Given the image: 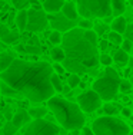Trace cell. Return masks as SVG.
Returning <instances> with one entry per match:
<instances>
[{
  "mask_svg": "<svg viewBox=\"0 0 133 135\" xmlns=\"http://www.w3.org/2000/svg\"><path fill=\"white\" fill-rule=\"evenodd\" d=\"M12 3H13V6H14L16 9L22 10V9H24L27 4H29L30 0H12Z\"/></svg>",
  "mask_w": 133,
  "mask_h": 135,
  "instance_id": "836d02e7",
  "label": "cell"
},
{
  "mask_svg": "<svg viewBox=\"0 0 133 135\" xmlns=\"http://www.w3.org/2000/svg\"><path fill=\"white\" fill-rule=\"evenodd\" d=\"M103 30H104V26H96V32H94V33H96V35H102Z\"/></svg>",
  "mask_w": 133,
  "mask_h": 135,
  "instance_id": "ab89813d",
  "label": "cell"
},
{
  "mask_svg": "<svg viewBox=\"0 0 133 135\" xmlns=\"http://www.w3.org/2000/svg\"><path fill=\"white\" fill-rule=\"evenodd\" d=\"M107 36H109V43H113V45H120L122 43V35L116 33V32H110V33H107Z\"/></svg>",
  "mask_w": 133,
  "mask_h": 135,
  "instance_id": "f546056e",
  "label": "cell"
},
{
  "mask_svg": "<svg viewBox=\"0 0 133 135\" xmlns=\"http://www.w3.org/2000/svg\"><path fill=\"white\" fill-rule=\"evenodd\" d=\"M52 73L53 68L47 62L14 59L7 69L0 73V79L30 102L40 104L55 95L50 85Z\"/></svg>",
  "mask_w": 133,
  "mask_h": 135,
  "instance_id": "6da1fadb",
  "label": "cell"
},
{
  "mask_svg": "<svg viewBox=\"0 0 133 135\" xmlns=\"http://www.w3.org/2000/svg\"><path fill=\"white\" fill-rule=\"evenodd\" d=\"M60 12H62V15L65 16V17L70 19V20H76V19H77V16H79V15H77V10H76L75 3H72V2L63 3Z\"/></svg>",
  "mask_w": 133,
  "mask_h": 135,
  "instance_id": "5bb4252c",
  "label": "cell"
},
{
  "mask_svg": "<svg viewBox=\"0 0 133 135\" xmlns=\"http://www.w3.org/2000/svg\"><path fill=\"white\" fill-rule=\"evenodd\" d=\"M79 27L84 29V30H92V29L94 27V25H93V22H92L90 19H83V20L79 22Z\"/></svg>",
  "mask_w": 133,
  "mask_h": 135,
  "instance_id": "4dcf8cb0",
  "label": "cell"
},
{
  "mask_svg": "<svg viewBox=\"0 0 133 135\" xmlns=\"http://www.w3.org/2000/svg\"><path fill=\"white\" fill-rule=\"evenodd\" d=\"M0 94H3V95H6V96H17V95H19L13 88L7 86L4 82L0 83Z\"/></svg>",
  "mask_w": 133,
  "mask_h": 135,
  "instance_id": "d4e9b609",
  "label": "cell"
},
{
  "mask_svg": "<svg viewBox=\"0 0 133 135\" xmlns=\"http://www.w3.org/2000/svg\"><path fill=\"white\" fill-rule=\"evenodd\" d=\"M119 91L122 92V94H125V95L130 94V92H132V83H130V81H127V79L120 81V83H119Z\"/></svg>",
  "mask_w": 133,
  "mask_h": 135,
  "instance_id": "cb8c5ba5",
  "label": "cell"
},
{
  "mask_svg": "<svg viewBox=\"0 0 133 135\" xmlns=\"http://www.w3.org/2000/svg\"><path fill=\"white\" fill-rule=\"evenodd\" d=\"M49 42L52 45H60V42H62V33L57 30H52L49 33Z\"/></svg>",
  "mask_w": 133,
  "mask_h": 135,
  "instance_id": "4316f807",
  "label": "cell"
},
{
  "mask_svg": "<svg viewBox=\"0 0 133 135\" xmlns=\"http://www.w3.org/2000/svg\"><path fill=\"white\" fill-rule=\"evenodd\" d=\"M127 135H132V132H129V134H127Z\"/></svg>",
  "mask_w": 133,
  "mask_h": 135,
  "instance_id": "7bdbcfd3",
  "label": "cell"
},
{
  "mask_svg": "<svg viewBox=\"0 0 133 135\" xmlns=\"http://www.w3.org/2000/svg\"><path fill=\"white\" fill-rule=\"evenodd\" d=\"M10 122L19 129V128H22L24 124H29L30 122V115L27 114V111H24V109H19V111H16V114L13 117H12Z\"/></svg>",
  "mask_w": 133,
  "mask_h": 135,
  "instance_id": "7c38bea8",
  "label": "cell"
},
{
  "mask_svg": "<svg viewBox=\"0 0 133 135\" xmlns=\"http://www.w3.org/2000/svg\"><path fill=\"white\" fill-rule=\"evenodd\" d=\"M119 83L120 76L116 72L115 68L106 66L103 75L99 76L93 83H92V91H94L102 101H112L116 98L119 92Z\"/></svg>",
  "mask_w": 133,
  "mask_h": 135,
  "instance_id": "277c9868",
  "label": "cell"
},
{
  "mask_svg": "<svg viewBox=\"0 0 133 135\" xmlns=\"http://www.w3.org/2000/svg\"><path fill=\"white\" fill-rule=\"evenodd\" d=\"M122 115H123V117H126V118H129L132 115V111L129 108H123L122 109Z\"/></svg>",
  "mask_w": 133,
  "mask_h": 135,
  "instance_id": "74e56055",
  "label": "cell"
},
{
  "mask_svg": "<svg viewBox=\"0 0 133 135\" xmlns=\"http://www.w3.org/2000/svg\"><path fill=\"white\" fill-rule=\"evenodd\" d=\"M53 72H56V75H63V73H65V66L62 65V63H59V62H55L53 63Z\"/></svg>",
  "mask_w": 133,
  "mask_h": 135,
  "instance_id": "e575fe53",
  "label": "cell"
},
{
  "mask_svg": "<svg viewBox=\"0 0 133 135\" xmlns=\"http://www.w3.org/2000/svg\"><path fill=\"white\" fill-rule=\"evenodd\" d=\"M17 50L20 52H26V53H34V55H39L42 53V49H40L37 45H24V46H17Z\"/></svg>",
  "mask_w": 133,
  "mask_h": 135,
  "instance_id": "44dd1931",
  "label": "cell"
},
{
  "mask_svg": "<svg viewBox=\"0 0 133 135\" xmlns=\"http://www.w3.org/2000/svg\"><path fill=\"white\" fill-rule=\"evenodd\" d=\"M97 47H99V49H102V50H106L107 47H109V40H106V39L100 40L99 45H97Z\"/></svg>",
  "mask_w": 133,
  "mask_h": 135,
  "instance_id": "8d00e7d4",
  "label": "cell"
},
{
  "mask_svg": "<svg viewBox=\"0 0 133 135\" xmlns=\"http://www.w3.org/2000/svg\"><path fill=\"white\" fill-rule=\"evenodd\" d=\"M16 132H17V128H16L10 121H7L3 125V135H14Z\"/></svg>",
  "mask_w": 133,
  "mask_h": 135,
  "instance_id": "83f0119b",
  "label": "cell"
},
{
  "mask_svg": "<svg viewBox=\"0 0 133 135\" xmlns=\"http://www.w3.org/2000/svg\"><path fill=\"white\" fill-rule=\"evenodd\" d=\"M77 107L82 112H94L96 109L102 107V99L94 91H86L77 96Z\"/></svg>",
  "mask_w": 133,
  "mask_h": 135,
  "instance_id": "9c48e42d",
  "label": "cell"
},
{
  "mask_svg": "<svg viewBox=\"0 0 133 135\" xmlns=\"http://www.w3.org/2000/svg\"><path fill=\"white\" fill-rule=\"evenodd\" d=\"M122 50H125L126 53H130L132 52V49H133V42L132 40H129V39H125V40H122Z\"/></svg>",
  "mask_w": 133,
  "mask_h": 135,
  "instance_id": "d6a6232c",
  "label": "cell"
},
{
  "mask_svg": "<svg viewBox=\"0 0 133 135\" xmlns=\"http://www.w3.org/2000/svg\"><path fill=\"white\" fill-rule=\"evenodd\" d=\"M16 59L13 52H9V50H4V52L0 53V73L3 70H6L9 66L12 65V62Z\"/></svg>",
  "mask_w": 133,
  "mask_h": 135,
  "instance_id": "9a60e30c",
  "label": "cell"
},
{
  "mask_svg": "<svg viewBox=\"0 0 133 135\" xmlns=\"http://www.w3.org/2000/svg\"><path fill=\"white\" fill-rule=\"evenodd\" d=\"M129 59H130V56H129V53H126L125 50H122V49L116 50V52H115V55H113V57H112V60H115V62L118 63V65H120V66H125V65H127Z\"/></svg>",
  "mask_w": 133,
  "mask_h": 135,
  "instance_id": "d6986e66",
  "label": "cell"
},
{
  "mask_svg": "<svg viewBox=\"0 0 133 135\" xmlns=\"http://www.w3.org/2000/svg\"><path fill=\"white\" fill-rule=\"evenodd\" d=\"M59 132L60 128L57 125L46 121L44 118H40V119H33L29 122L23 135H59Z\"/></svg>",
  "mask_w": 133,
  "mask_h": 135,
  "instance_id": "52a82bcc",
  "label": "cell"
},
{
  "mask_svg": "<svg viewBox=\"0 0 133 135\" xmlns=\"http://www.w3.org/2000/svg\"><path fill=\"white\" fill-rule=\"evenodd\" d=\"M90 129L94 135H127L129 132H132L130 127L125 121L109 115L94 119Z\"/></svg>",
  "mask_w": 133,
  "mask_h": 135,
  "instance_id": "5b68a950",
  "label": "cell"
},
{
  "mask_svg": "<svg viewBox=\"0 0 133 135\" xmlns=\"http://www.w3.org/2000/svg\"><path fill=\"white\" fill-rule=\"evenodd\" d=\"M47 109L53 112L57 122L67 131L82 129L84 127V114L80 111L77 104L70 102L62 96H55L47 99Z\"/></svg>",
  "mask_w": 133,
  "mask_h": 135,
  "instance_id": "3957f363",
  "label": "cell"
},
{
  "mask_svg": "<svg viewBox=\"0 0 133 135\" xmlns=\"http://www.w3.org/2000/svg\"><path fill=\"white\" fill-rule=\"evenodd\" d=\"M126 26H127V20H126V17L118 16V17H115V20L112 22V32H116V33H119V35L123 36Z\"/></svg>",
  "mask_w": 133,
  "mask_h": 135,
  "instance_id": "e0dca14e",
  "label": "cell"
},
{
  "mask_svg": "<svg viewBox=\"0 0 133 135\" xmlns=\"http://www.w3.org/2000/svg\"><path fill=\"white\" fill-rule=\"evenodd\" d=\"M62 92H65V94H69V92H70V88H69L67 85L63 86V88H62Z\"/></svg>",
  "mask_w": 133,
  "mask_h": 135,
  "instance_id": "60d3db41",
  "label": "cell"
},
{
  "mask_svg": "<svg viewBox=\"0 0 133 135\" xmlns=\"http://www.w3.org/2000/svg\"><path fill=\"white\" fill-rule=\"evenodd\" d=\"M99 62L102 63L103 66H112V56H109V55H106V53H103V55H100L99 56Z\"/></svg>",
  "mask_w": 133,
  "mask_h": 135,
  "instance_id": "1f68e13d",
  "label": "cell"
},
{
  "mask_svg": "<svg viewBox=\"0 0 133 135\" xmlns=\"http://www.w3.org/2000/svg\"><path fill=\"white\" fill-rule=\"evenodd\" d=\"M50 56H52V59L55 60V62H59L62 63L63 59H65V52H63L62 47H53L52 50H50Z\"/></svg>",
  "mask_w": 133,
  "mask_h": 135,
  "instance_id": "7402d4cb",
  "label": "cell"
},
{
  "mask_svg": "<svg viewBox=\"0 0 133 135\" xmlns=\"http://www.w3.org/2000/svg\"><path fill=\"white\" fill-rule=\"evenodd\" d=\"M76 10L83 19H104L110 10V0H76Z\"/></svg>",
  "mask_w": 133,
  "mask_h": 135,
  "instance_id": "8992f818",
  "label": "cell"
},
{
  "mask_svg": "<svg viewBox=\"0 0 133 135\" xmlns=\"http://www.w3.org/2000/svg\"><path fill=\"white\" fill-rule=\"evenodd\" d=\"M79 85H80V76L76 75V73H72L67 78V86L70 89H75L76 86H79Z\"/></svg>",
  "mask_w": 133,
  "mask_h": 135,
  "instance_id": "484cf974",
  "label": "cell"
},
{
  "mask_svg": "<svg viewBox=\"0 0 133 135\" xmlns=\"http://www.w3.org/2000/svg\"><path fill=\"white\" fill-rule=\"evenodd\" d=\"M110 10L113 16H123L126 10V2L125 0H110Z\"/></svg>",
  "mask_w": 133,
  "mask_h": 135,
  "instance_id": "2e32d148",
  "label": "cell"
},
{
  "mask_svg": "<svg viewBox=\"0 0 133 135\" xmlns=\"http://www.w3.org/2000/svg\"><path fill=\"white\" fill-rule=\"evenodd\" d=\"M49 25L47 22L46 12L42 10L40 7H31L27 10V23L24 30L29 32H42Z\"/></svg>",
  "mask_w": 133,
  "mask_h": 135,
  "instance_id": "ba28073f",
  "label": "cell"
},
{
  "mask_svg": "<svg viewBox=\"0 0 133 135\" xmlns=\"http://www.w3.org/2000/svg\"><path fill=\"white\" fill-rule=\"evenodd\" d=\"M103 112L109 117H115V114H118V108L115 105H112L110 102H107V104L103 105Z\"/></svg>",
  "mask_w": 133,
  "mask_h": 135,
  "instance_id": "f1b7e54d",
  "label": "cell"
},
{
  "mask_svg": "<svg viewBox=\"0 0 133 135\" xmlns=\"http://www.w3.org/2000/svg\"><path fill=\"white\" fill-rule=\"evenodd\" d=\"M63 66L66 70L76 75L94 73L99 65V47L97 35L94 30H84L80 27H73L62 36Z\"/></svg>",
  "mask_w": 133,
  "mask_h": 135,
  "instance_id": "7a4b0ae2",
  "label": "cell"
},
{
  "mask_svg": "<svg viewBox=\"0 0 133 135\" xmlns=\"http://www.w3.org/2000/svg\"><path fill=\"white\" fill-rule=\"evenodd\" d=\"M2 125H3V124H2V121H0V128H2Z\"/></svg>",
  "mask_w": 133,
  "mask_h": 135,
  "instance_id": "b9f144b4",
  "label": "cell"
},
{
  "mask_svg": "<svg viewBox=\"0 0 133 135\" xmlns=\"http://www.w3.org/2000/svg\"><path fill=\"white\" fill-rule=\"evenodd\" d=\"M26 23H27V10L22 9V10H19L17 16H16V26H17L19 32H23L26 29Z\"/></svg>",
  "mask_w": 133,
  "mask_h": 135,
  "instance_id": "ac0fdd59",
  "label": "cell"
},
{
  "mask_svg": "<svg viewBox=\"0 0 133 135\" xmlns=\"http://www.w3.org/2000/svg\"><path fill=\"white\" fill-rule=\"evenodd\" d=\"M49 109L47 108H42V107H36V108H30L27 111V114L30 115V118H34V119H40V118H44Z\"/></svg>",
  "mask_w": 133,
  "mask_h": 135,
  "instance_id": "ffe728a7",
  "label": "cell"
},
{
  "mask_svg": "<svg viewBox=\"0 0 133 135\" xmlns=\"http://www.w3.org/2000/svg\"><path fill=\"white\" fill-rule=\"evenodd\" d=\"M50 85H52V88H53V91H55V92H62L63 83H62V81H60L59 75L52 73V76H50Z\"/></svg>",
  "mask_w": 133,
  "mask_h": 135,
  "instance_id": "603a6c76",
  "label": "cell"
},
{
  "mask_svg": "<svg viewBox=\"0 0 133 135\" xmlns=\"http://www.w3.org/2000/svg\"><path fill=\"white\" fill-rule=\"evenodd\" d=\"M82 132H83V135H94L93 131H92L90 128H87V127H83V128H82Z\"/></svg>",
  "mask_w": 133,
  "mask_h": 135,
  "instance_id": "f35d334b",
  "label": "cell"
},
{
  "mask_svg": "<svg viewBox=\"0 0 133 135\" xmlns=\"http://www.w3.org/2000/svg\"><path fill=\"white\" fill-rule=\"evenodd\" d=\"M65 0H44L43 2V10L46 13H57L62 9Z\"/></svg>",
  "mask_w": 133,
  "mask_h": 135,
  "instance_id": "4fadbf2b",
  "label": "cell"
},
{
  "mask_svg": "<svg viewBox=\"0 0 133 135\" xmlns=\"http://www.w3.org/2000/svg\"><path fill=\"white\" fill-rule=\"evenodd\" d=\"M126 36V39H129V40H132V37H133V26L132 25H127L125 29V33H123Z\"/></svg>",
  "mask_w": 133,
  "mask_h": 135,
  "instance_id": "d590c367",
  "label": "cell"
},
{
  "mask_svg": "<svg viewBox=\"0 0 133 135\" xmlns=\"http://www.w3.org/2000/svg\"><path fill=\"white\" fill-rule=\"evenodd\" d=\"M20 37V32L19 30H10L6 25H0V39H2L4 43L12 45L16 43Z\"/></svg>",
  "mask_w": 133,
  "mask_h": 135,
  "instance_id": "8fae6325",
  "label": "cell"
},
{
  "mask_svg": "<svg viewBox=\"0 0 133 135\" xmlns=\"http://www.w3.org/2000/svg\"><path fill=\"white\" fill-rule=\"evenodd\" d=\"M47 22L52 25L53 30H57V32H67L70 29L76 27V20H70V19L65 17L62 15V12H57V13H49L47 16Z\"/></svg>",
  "mask_w": 133,
  "mask_h": 135,
  "instance_id": "30bf717a",
  "label": "cell"
}]
</instances>
